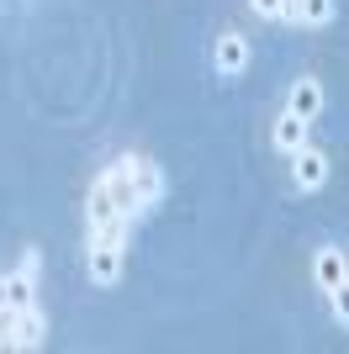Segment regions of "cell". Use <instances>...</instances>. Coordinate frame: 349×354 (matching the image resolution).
<instances>
[{
	"instance_id": "cell-5",
	"label": "cell",
	"mask_w": 349,
	"mask_h": 354,
	"mask_svg": "<svg viewBox=\"0 0 349 354\" xmlns=\"http://www.w3.org/2000/svg\"><path fill=\"white\" fill-rule=\"evenodd\" d=\"M302 143H312V122H302L296 111H286V106H280L276 122H270V148H276L280 159H291Z\"/></svg>"
},
{
	"instance_id": "cell-8",
	"label": "cell",
	"mask_w": 349,
	"mask_h": 354,
	"mask_svg": "<svg viewBox=\"0 0 349 354\" xmlns=\"http://www.w3.org/2000/svg\"><path fill=\"white\" fill-rule=\"evenodd\" d=\"M339 21V0H291V27L302 32H323Z\"/></svg>"
},
{
	"instance_id": "cell-9",
	"label": "cell",
	"mask_w": 349,
	"mask_h": 354,
	"mask_svg": "<svg viewBox=\"0 0 349 354\" xmlns=\"http://www.w3.org/2000/svg\"><path fill=\"white\" fill-rule=\"evenodd\" d=\"M323 301H328V317H334L339 328H349V275L334 286V291H323Z\"/></svg>"
},
{
	"instance_id": "cell-4",
	"label": "cell",
	"mask_w": 349,
	"mask_h": 354,
	"mask_svg": "<svg viewBox=\"0 0 349 354\" xmlns=\"http://www.w3.org/2000/svg\"><path fill=\"white\" fill-rule=\"evenodd\" d=\"M328 175H334V164H328V153H323L318 143H302L296 153H291V185H296L302 196L323 191V185H328Z\"/></svg>"
},
{
	"instance_id": "cell-10",
	"label": "cell",
	"mask_w": 349,
	"mask_h": 354,
	"mask_svg": "<svg viewBox=\"0 0 349 354\" xmlns=\"http://www.w3.org/2000/svg\"><path fill=\"white\" fill-rule=\"evenodd\" d=\"M249 11L260 16V21H280V27H291V0H249Z\"/></svg>"
},
{
	"instance_id": "cell-7",
	"label": "cell",
	"mask_w": 349,
	"mask_h": 354,
	"mask_svg": "<svg viewBox=\"0 0 349 354\" xmlns=\"http://www.w3.org/2000/svg\"><path fill=\"white\" fill-rule=\"evenodd\" d=\"M344 275H349V254L339 249V243H323V249L312 254V286H318V291H334Z\"/></svg>"
},
{
	"instance_id": "cell-2",
	"label": "cell",
	"mask_w": 349,
	"mask_h": 354,
	"mask_svg": "<svg viewBox=\"0 0 349 354\" xmlns=\"http://www.w3.org/2000/svg\"><path fill=\"white\" fill-rule=\"evenodd\" d=\"M48 349V307H43V249H21L11 270H0V354Z\"/></svg>"
},
{
	"instance_id": "cell-3",
	"label": "cell",
	"mask_w": 349,
	"mask_h": 354,
	"mask_svg": "<svg viewBox=\"0 0 349 354\" xmlns=\"http://www.w3.org/2000/svg\"><path fill=\"white\" fill-rule=\"evenodd\" d=\"M249 59H254V43H249L238 27H228V32L212 37V74H217V80H244Z\"/></svg>"
},
{
	"instance_id": "cell-1",
	"label": "cell",
	"mask_w": 349,
	"mask_h": 354,
	"mask_svg": "<svg viewBox=\"0 0 349 354\" xmlns=\"http://www.w3.org/2000/svg\"><path fill=\"white\" fill-rule=\"evenodd\" d=\"M170 196V175L148 153H116L85 185V281L96 291H116L132 259V233Z\"/></svg>"
},
{
	"instance_id": "cell-6",
	"label": "cell",
	"mask_w": 349,
	"mask_h": 354,
	"mask_svg": "<svg viewBox=\"0 0 349 354\" xmlns=\"http://www.w3.org/2000/svg\"><path fill=\"white\" fill-rule=\"evenodd\" d=\"M323 80L318 74H296L291 80V90H286V111H296L302 122H318V111H323Z\"/></svg>"
}]
</instances>
